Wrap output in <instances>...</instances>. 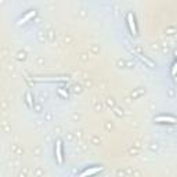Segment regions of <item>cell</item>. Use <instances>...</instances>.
Here are the masks:
<instances>
[{"instance_id":"cell-4","label":"cell","mask_w":177,"mask_h":177,"mask_svg":"<svg viewBox=\"0 0 177 177\" xmlns=\"http://www.w3.org/2000/svg\"><path fill=\"white\" fill-rule=\"evenodd\" d=\"M155 122H169V123H176V119L173 116H158L155 118Z\"/></svg>"},{"instance_id":"cell-6","label":"cell","mask_w":177,"mask_h":177,"mask_svg":"<svg viewBox=\"0 0 177 177\" xmlns=\"http://www.w3.org/2000/svg\"><path fill=\"white\" fill-rule=\"evenodd\" d=\"M26 100H28V104L29 107H32V100H31V93L26 91Z\"/></svg>"},{"instance_id":"cell-7","label":"cell","mask_w":177,"mask_h":177,"mask_svg":"<svg viewBox=\"0 0 177 177\" xmlns=\"http://www.w3.org/2000/svg\"><path fill=\"white\" fill-rule=\"evenodd\" d=\"M174 73H176V65H173V69H172V76L174 78Z\"/></svg>"},{"instance_id":"cell-5","label":"cell","mask_w":177,"mask_h":177,"mask_svg":"<svg viewBox=\"0 0 177 177\" xmlns=\"http://www.w3.org/2000/svg\"><path fill=\"white\" fill-rule=\"evenodd\" d=\"M36 14V13L35 11H29L28 13V14H26V15H24V17H22V18L21 19H19V22H18V25H22V24H25V22L26 21H28V19H31L32 18V17L33 15H35Z\"/></svg>"},{"instance_id":"cell-1","label":"cell","mask_w":177,"mask_h":177,"mask_svg":"<svg viewBox=\"0 0 177 177\" xmlns=\"http://www.w3.org/2000/svg\"><path fill=\"white\" fill-rule=\"evenodd\" d=\"M55 154H57V162L61 165L62 163V149H61V141L60 140H57V143H55Z\"/></svg>"},{"instance_id":"cell-2","label":"cell","mask_w":177,"mask_h":177,"mask_svg":"<svg viewBox=\"0 0 177 177\" xmlns=\"http://www.w3.org/2000/svg\"><path fill=\"white\" fill-rule=\"evenodd\" d=\"M102 168H100V166H97V168H91V169H87V170H85L83 173H81V176L79 177H89V176H93V174H96V173H98V172H101Z\"/></svg>"},{"instance_id":"cell-3","label":"cell","mask_w":177,"mask_h":177,"mask_svg":"<svg viewBox=\"0 0 177 177\" xmlns=\"http://www.w3.org/2000/svg\"><path fill=\"white\" fill-rule=\"evenodd\" d=\"M128 21H129V26H130V31H132L133 35L137 33V29H136V21H134V17H133L132 13L128 14Z\"/></svg>"}]
</instances>
